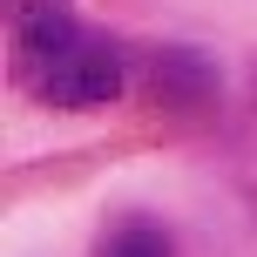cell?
Returning <instances> with one entry per match:
<instances>
[{
  "mask_svg": "<svg viewBox=\"0 0 257 257\" xmlns=\"http://www.w3.org/2000/svg\"><path fill=\"white\" fill-rule=\"evenodd\" d=\"M14 27V81L34 95L41 108H61V115H95V108L122 102L128 75V48L102 27H88L68 7H41L21 14Z\"/></svg>",
  "mask_w": 257,
  "mask_h": 257,
  "instance_id": "cell-1",
  "label": "cell"
},
{
  "mask_svg": "<svg viewBox=\"0 0 257 257\" xmlns=\"http://www.w3.org/2000/svg\"><path fill=\"white\" fill-rule=\"evenodd\" d=\"M142 88H149L156 102H169V108H196L210 95V68L196 61L190 48H163V54H149V68H142Z\"/></svg>",
  "mask_w": 257,
  "mask_h": 257,
  "instance_id": "cell-2",
  "label": "cell"
},
{
  "mask_svg": "<svg viewBox=\"0 0 257 257\" xmlns=\"http://www.w3.org/2000/svg\"><path fill=\"white\" fill-rule=\"evenodd\" d=\"M95 257H176V244H169L163 223H149V217H122L115 230L102 237V250H95Z\"/></svg>",
  "mask_w": 257,
  "mask_h": 257,
  "instance_id": "cell-3",
  "label": "cell"
},
{
  "mask_svg": "<svg viewBox=\"0 0 257 257\" xmlns=\"http://www.w3.org/2000/svg\"><path fill=\"white\" fill-rule=\"evenodd\" d=\"M41 7H68V0H7V21H21V14H41Z\"/></svg>",
  "mask_w": 257,
  "mask_h": 257,
  "instance_id": "cell-4",
  "label": "cell"
}]
</instances>
